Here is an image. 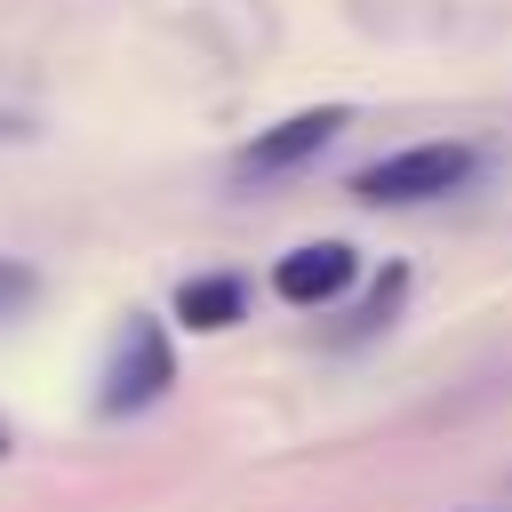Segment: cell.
<instances>
[{"label":"cell","mask_w":512,"mask_h":512,"mask_svg":"<svg viewBox=\"0 0 512 512\" xmlns=\"http://www.w3.org/2000/svg\"><path fill=\"white\" fill-rule=\"evenodd\" d=\"M32 304H40V272H32L24 256H0V328H8V320H24Z\"/></svg>","instance_id":"obj_7"},{"label":"cell","mask_w":512,"mask_h":512,"mask_svg":"<svg viewBox=\"0 0 512 512\" xmlns=\"http://www.w3.org/2000/svg\"><path fill=\"white\" fill-rule=\"evenodd\" d=\"M472 168H480L472 144H448V136L400 144V152H384V160H368V168L352 176V200H360V208H432V200L464 192Z\"/></svg>","instance_id":"obj_1"},{"label":"cell","mask_w":512,"mask_h":512,"mask_svg":"<svg viewBox=\"0 0 512 512\" xmlns=\"http://www.w3.org/2000/svg\"><path fill=\"white\" fill-rule=\"evenodd\" d=\"M344 128H352V112H344V104H304V112H288V120L256 128V136L240 144V160H232V168H240L248 184H272V176H288V168L320 160Z\"/></svg>","instance_id":"obj_3"},{"label":"cell","mask_w":512,"mask_h":512,"mask_svg":"<svg viewBox=\"0 0 512 512\" xmlns=\"http://www.w3.org/2000/svg\"><path fill=\"white\" fill-rule=\"evenodd\" d=\"M400 304H408V264H384V272L368 280V296L352 304V320L336 328V344H368V336H384V328L400 320Z\"/></svg>","instance_id":"obj_6"},{"label":"cell","mask_w":512,"mask_h":512,"mask_svg":"<svg viewBox=\"0 0 512 512\" xmlns=\"http://www.w3.org/2000/svg\"><path fill=\"white\" fill-rule=\"evenodd\" d=\"M240 312H248V288H240L232 272H192V280L176 288V320H184V328H200V336L232 328Z\"/></svg>","instance_id":"obj_5"},{"label":"cell","mask_w":512,"mask_h":512,"mask_svg":"<svg viewBox=\"0 0 512 512\" xmlns=\"http://www.w3.org/2000/svg\"><path fill=\"white\" fill-rule=\"evenodd\" d=\"M0 456H8V432H0Z\"/></svg>","instance_id":"obj_9"},{"label":"cell","mask_w":512,"mask_h":512,"mask_svg":"<svg viewBox=\"0 0 512 512\" xmlns=\"http://www.w3.org/2000/svg\"><path fill=\"white\" fill-rule=\"evenodd\" d=\"M176 384V344L152 312H128L120 336H112V360H104V384H96V408L104 416H144L160 392Z\"/></svg>","instance_id":"obj_2"},{"label":"cell","mask_w":512,"mask_h":512,"mask_svg":"<svg viewBox=\"0 0 512 512\" xmlns=\"http://www.w3.org/2000/svg\"><path fill=\"white\" fill-rule=\"evenodd\" d=\"M352 280H360V248H352V240H304V248H288V256L272 264V296L296 304V312L336 304Z\"/></svg>","instance_id":"obj_4"},{"label":"cell","mask_w":512,"mask_h":512,"mask_svg":"<svg viewBox=\"0 0 512 512\" xmlns=\"http://www.w3.org/2000/svg\"><path fill=\"white\" fill-rule=\"evenodd\" d=\"M464 512H512V504H464Z\"/></svg>","instance_id":"obj_8"}]
</instances>
